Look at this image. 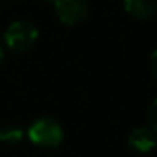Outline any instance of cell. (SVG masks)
<instances>
[{
    "label": "cell",
    "mask_w": 157,
    "mask_h": 157,
    "mask_svg": "<svg viewBox=\"0 0 157 157\" xmlns=\"http://www.w3.org/2000/svg\"><path fill=\"white\" fill-rule=\"evenodd\" d=\"M54 10L59 20L68 26L80 23L90 16V6L85 0H56Z\"/></svg>",
    "instance_id": "obj_3"
},
{
    "label": "cell",
    "mask_w": 157,
    "mask_h": 157,
    "mask_svg": "<svg viewBox=\"0 0 157 157\" xmlns=\"http://www.w3.org/2000/svg\"><path fill=\"white\" fill-rule=\"evenodd\" d=\"M23 139V128H20L16 123H8L0 126V142L8 143V145H16Z\"/></svg>",
    "instance_id": "obj_6"
},
{
    "label": "cell",
    "mask_w": 157,
    "mask_h": 157,
    "mask_svg": "<svg viewBox=\"0 0 157 157\" xmlns=\"http://www.w3.org/2000/svg\"><path fill=\"white\" fill-rule=\"evenodd\" d=\"M149 66H151V71L154 74V77L157 78V49L151 54V59H149Z\"/></svg>",
    "instance_id": "obj_8"
},
{
    "label": "cell",
    "mask_w": 157,
    "mask_h": 157,
    "mask_svg": "<svg viewBox=\"0 0 157 157\" xmlns=\"http://www.w3.org/2000/svg\"><path fill=\"white\" fill-rule=\"evenodd\" d=\"M128 146L137 152H149L157 146V134L146 126L134 128L128 136Z\"/></svg>",
    "instance_id": "obj_4"
},
{
    "label": "cell",
    "mask_w": 157,
    "mask_h": 157,
    "mask_svg": "<svg viewBox=\"0 0 157 157\" xmlns=\"http://www.w3.org/2000/svg\"><path fill=\"white\" fill-rule=\"evenodd\" d=\"M148 122H149V128L157 134V99L149 105V109H148Z\"/></svg>",
    "instance_id": "obj_7"
},
{
    "label": "cell",
    "mask_w": 157,
    "mask_h": 157,
    "mask_svg": "<svg viewBox=\"0 0 157 157\" xmlns=\"http://www.w3.org/2000/svg\"><path fill=\"white\" fill-rule=\"evenodd\" d=\"M37 37L39 29L34 26V23L28 20H16L6 28L3 42L14 52H23L37 42Z\"/></svg>",
    "instance_id": "obj_1"
},
{
    "label": "cell",
    "mask_w": 157,
    "mask_h": 157,
    "mask_svg": "<svg viewBox=\"0 0 157 157\" xmlns=\"http://www.w3.org/2000/svg\"><path fill=\"white\" fill-rule=\"evenodd\" d=\"M125 11L140 20L152 17L157 11V0H123Z\"/></svg>",
    "instance_id": "obj_5"
},
{
    "label": "cell",
    "mask_w": 157,
    "mask_h": 157,
    "mask_svg": "<svg viewBox=\"0 0 157 157\" xmlns=\"http://www.w3.org/2000/svg\"><path fill=\"white\" fill-rule=\"evenodd\" d=\"M28 139L39 146L56 148L63 140V128L51 117H40L28 128Z\"/></svg>",
    "instance_id": "obj_2"
},
{
    "label": "cell",
    "mask_w": 157,
    "mask_h": 157,
    "mask_svg": "<svg viewBox=\"0 0 157 157\" xmlns=\"http://www.w3.org/2000/svg\"><path fill=\"white\" fill-rule=\"evenodd\" d=\"M43 2H52V3H54V2H56V0H43Z\"/></svg>",
    "instance_id": "obj_10"
},
{
    "label": "cell",
    "mask_w": 157,
    "mask_h": 157,
    "mask_svg": "<svg viewBox=\"0 0 157 157\" xmlns=\"http://www.w3.org/2000/svg\"><path fill=\"white\" fill-rule=\"evenodd\" d=\"M3 57H5V54H3V48H2V45H0V63L3 62Z\"/></svg>",
    "instance_id": "obj_9"
}]
</instances>
